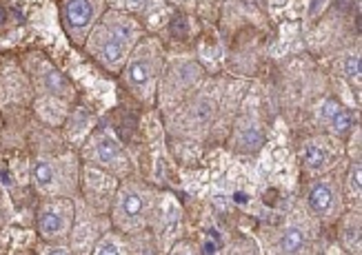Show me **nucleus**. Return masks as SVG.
<instances>
[{"mask_svg": "<svg viewBox=\"0 0 362 255\" xmlns=\"http://www.w3.org/2000/svg\"><path fill=\"white\" fill-rule=\"evenodd\" d=\"M0 136H3V114H0Z\"/></svg>", "mask_w": 362, "mask_h": 255, "instance_id": "nucleus-30", "label": "nucleus"}, {"mask_svg": "<svg viewBox=\"0 0 362 255\" xmlns=\"http://www.w3.org/2000/svg\"><path fill=\"white\" fill-rule=\"evenodd\" d=\"M220 95L223 93H218L211 81H204L189 98L165 114L169 134L182 138H198L207 134L218 116Z\"/></svg>", "mask_w": 362, "mask_h": 255, "instance_id": "nucleus-5", "label": "nucleus"}, {"mask_svg": "<svg viewBox=\"0 0 362 255\" xmlns=\"http://www.w3.org/2000/svg\"><path fill=\"white\" fill-rule=\"evenodd\" d=\"M89 255H132V247L127 242V235L109 229L98 237Z\"/></svg>", "mask_w": 362, "mask_h": 255, "instance_id": "nucleus-20", "label": "nucleus"}, {"mask_svg": "<svg viewBox=\"0 0 362 255\" xmlns=\"http://www.w3.org/2000/svg\"><path fill=\"white\" fill-rule=\"evenodd\" d=\"M344 73H347L351 83H360V52L347 56V60H344Z\"/></svg>", "mask_w": 362, "mask_h": 255, "instance_id": "nucleus-26", "label": "nucleus"}, {"mask_svg": "<svg viewBox=\"0 0 362 255\" xmlns=\"http://www.w3.org/2000/svg\"><path fill=\"white\" fill-rule=\"evenodd\" d=\"M276 255H311V231L303 222H287L276 233Z\"/></svg>", "mask_w": 362, "mask_h": 255, "instance_id": "nucleus-16", "label": "nucleus"}, {"mask_svg": "<svg viewBox=\"0 0 362 255\" xmlns=\"http://www.w3.org/2000/svg\"><path fill=\"white\" fill-rule=\"evenodd\" d=\"M160 204V194L153 186L138 180H122L109 206L112 229L122 235H143L153 227L156 211Z\"/></svg>", "mask_w": 362, "mask_h": 255, "instance_id": "nucleus-3", "label": "nucleus"}, {"mask_svg": "<svg viewBox=\"0 0 362 255\" xmlns=\"http://www.w3.org/2000/svg\"><path fill=\"white\" fill-rule=\"evenodd\" d=\"M38 255H76L69 242H40Z\"/></svg>", "mask_w": 362, "mask_h": 255, "instance_id": "nucleus-24", "label": "nucleus"}, {"mask_svg": "<svg viewBox=\"0 0 362 255\" xmlns=\"http://www.w3.org/2000/svg\"><path fill=\"white\" fill-rule=\"evenodd\" d=\"M204 81H207V73H204L200 62L194 60L192 56L167 58L158 91H156V105L167 114V111L178 107L185 98H189Z\"/></svg>", "mask_w": 362, "mask_h": 255, "instance_id": "nucleus-6", "label": "nucleus"}, {"mask_svg": "<svg viewBox=\"0 0 362 255\" xmlns=\"http://www.w3.org/2000/svg\"><path fill=\"white\" fill-rule=\"evenodd\" d=\"M7 25H9V9L3 0H0V31H3Z\"/></svg>", "mask_w": 362, "mask_h": 255, "instance_id": "nucleus-29", "label": "nucleus"}, {"mask_svg": "<svg viewBox=\"0 0 362 255\" xmlns=\"http://www.w3.org/2000/svg\"><path fill=\"white\" fill-rule=\"evenodd\" d=\"M109 229H112V222H109L107 213H100L93 209L91 218H87L78 211V206H76V222H74V229L69 233L67 242L76 255H89L93 244L98 242V237Z\"/></svg>", "mask_w": 362, "mask_h": 255, "instance_id": "nucleus-15", "label": "nucleus"}, {"mask_svg": "<svg viewBox=\"0 0 362 255\" xmlns=\"http://www.w3.org/2000/svg\"><path fill=\"white\" fill-rule=\"evenodd\" d=\"M21 65L27 71L31 85H34L36 95H54V98H60L69 105L76 102L78 91L74 83L45 54L29 52L21 58Z\"/></svg>", "mask_w": 362, "mask_h": 255, "instance_id": "nucleus-8", "label": "nucleus"}, {"mask_svg": "<svg viewBox=\"0 0 362 255\" xmlns=\"http://www.w3.org/2000/svg\"><path fill=\"white\" fill-rule=\"evenodd\" d=\"M151 3L153 0H107V7L138 16V13H145L151 7Z\"/></svg>", "mask_w": 362, "mask_h": 255, "instance_id": "nucleus-23", "label": "nucleus"}, {"mask_svg": "<svg viewBox=\"0 0 362 255\" xmlns=\"http://www.w3.org/2000/svg\"><path fill=\"white\" fill-rule=\"evenodd\" d=\"M78 155H81L83 165L96 167L109 175H114L120 182L127 180L134 173V160L127 147H124L109 129H103V126H96V129L87 136Z\"/></svg>", "mask_w": 362, "mask_h": 255, "instance_id": "nucleus-7", "label": "nucleus"}, {"mask_svg": "<svg viewBox=\"0 0 362 255\" xmlns=\"http://www.w3.org/2000/svg\"><path fill=\"white\" fill-rule=\"evenodd\" d=\"M81 155L74 151L38 153L31 158L29 180L40 198H78L81 196Z\"/></svg>", "mask_w": 362, "mask_h": 255, "instance_id": "nucleus-4", "label": "nucleus"}, {"mask_svg": "<svg viewBox=\"0 0 362 255\" xmlns=\"http://www.w3.org/2000/svg\"><path fill=\"white\" fill-rule=\"evenodd\" d=\"M320 120L327 126L329 136H334L338 140L349 138L356 129H354V116L347 109L340 107L336 100H325L320 107Z\"/></svg>", "mask_w": 362, "mask_h": 255, "instance_id": "nucleus-17", "label": "nucleus"}, {"mask_svg": "<svg viewBox=\"0 0 362 255\" xmlns=\"http://www.w3.org/2000/svg\"><path fill=\"white\" fill-rule=\"evenodd\" d=\"M342 140L334 136H313L307 138L300 147V162L311 175H325L329 171H334L338 158L342 153Z\"/></svg>", "mask_w": 362, "mask_h": 255, "instance_id": "nucleus-13", "label": "nucleus"}, {"mask_svg": "<svg viewBox=\"0 0 362 255\" xmlns=\"http://www.w3.org/2000/svg\"><path fill=\"white\" fill-rule=\"evenodd\" d=\"M169 255H200V251L194 242H178Z\"/></svg>", "mask_w": 362, "mask_h": 255, "instance_id": "nucleus-27", "label": "nucleus"}, {"mask_svg": "<svg viewBox=\"0 0 362 255\" xmlns=\"http://www.w3.org/2000/svg\"><path fill=\"white\" fill-rule=\"evenodd\" d=\"M305 204L309 213L322 225H336L340 215L344 213V196H342V184L334 171L325 175H318L316 180L309 182Z\"/></svg>", "mask_w": 362, "mask_h": 255, "instance_id": "nucleus-10", "label": "nucleus"}, {"mask_svg": "<svg viewBox=\"0 0 362 255\" xmlns=\"http://www.w3.org/2000/svg\"><path fill=\"white\" fill-rule=\"evenodd\" d=\"M264 142V136L258 126L254 124H245L235 129V136H231V149L240 151V153H251V151H258Z\"/></svg>", "mask_w": 362, "mask_h": 255, "instance_id": "nucleus-21", "label": "nucleus"}, {"mask_svg": "<svg viewBox=\"0 0 362 255\" xmlns=\"http://www.w3.org/2000/svg\"><path fill=\"white\" fill-rule=\"evenodd\" d=\"M347 189L351 191V196L360 200V160H354L347 171Z\"/></svg>", "mask_w": 362, "mask_h": 255, "instance_id": "nucleus-25", "label": "nucleus"}, {"mask_svg": "<svg viewBox=\"0 0 362 255\" xmlns=\"http://www.w3.org/2000/svg\"><path fill=\"white\" fill-rule=\"evenodd\" d=\"M36 91L21 60L5 58L0 62V114L27 111L34 105Z\"/></svg>", "mask_w": 362, "mask_h": 255, "instance_id": "nucleus-11", "label": "nucleus"}, {"mask_svg": "<svg viewBox=\"0 0 362 255\" xmlns=\"http://www.w3.org/2000/svg\"><path fill=\"white\" fill-rule=\"evenodd\" d=\"M120 180H116L114 175H109L96 167L83 165V173H81V200H85V204H89L91 209H96L100 213L109 215V206H112V200L116 196Z\"/></svg>", "mask_w": 362, "mask_h": 255, "instance_id": "nucleus-14", "label": "nucleus"}, {"mask_svg": "<svg viewBox=\"0 0 362 255\" xmlns=\"http://www.w3.org/2000/svg\"><path fill=\"white\" fill-rule=\"evenodd\" d=\"M169 3L185 9V11H194L198 7V0H169Z\"/></svg>", "mask_w": 362, "mask_h": 255, "instance_id": "nucleus-28", "label": "nucleus"}, {"mask_svg": "<svg viewBox=\"0 0 362 255\" xmlns=\"http://www.w3.org/2000/svg\"><path fill=\"white\" fill-rule=\"evenodd\" d=\"M65 129V136L67 140H71L74 145L81 149L83 147V142L87 140V136L96 129V122H93V116H89V111L83 109V107H71L69 111V116H67V122L62 124Z\"/></svg>", "mask_w": 362, "mask_h": 255, "instance_id": "nucleus-19", "label": "nucleus"}, {"mask_svg": "<svg viewBox=\"0 0 362 255\" xmlns=\"http://www.w3.org/2000/svg\"><path fill=\"white\" fill-rule=\"evenodd\" d=\"M165 62H167V52H165L163 40L145 34L136 42L122 71L118 73L120 85L127 89L138 102L153 107Z\"/></svg>", "mask_w": 362, "mask_h": 255, "instance_id": "nucleus-2", "label": "nucleus"}, {"mask_svg": "<svg viewBox=\"0 0 362 255\" xmlns=\"http://www.w3.org/2000/svg\"><path fill=\"white\" fill-rule=\"evenodd\" d=\"M71 107L74 105L60 100V98H54V95H36L34 105H31L36 118L45 126H49V129H56V126H62V124L67 122V116H69Z\"/></svg>", "mask_w": 362, "mask_h": 255, "instance_id": "nucleus-18", "label": "nucleus"}, {"mask_svg": "<svg viewBox=\"0 0 362 255\" xmlns=\"http://www.w3.org/2000/svg\"><path fill=\"white\" fill-rule=\"evenodd\" d=\"M338 235L342 237L344 247L351 253H360V213L340 215L338 220Z\"/></svg>", "mask_w": 362, "mask_h": 255, "instance_id": "nucleus-22", "label": "nucleus"}, {"mask_svg": "<svg viewBox=\"0 0 362 255\" xmlns=\"http://www.w3.org/2000/svg\"><path fill=\"white\" fill-rule=\"evenodd\" d=\"M107 11V0H60V25L65 29L67 38L83 47L91 29L100 23Z\"/></svg>", "mask_w": 362, "mask_h": 255, "instance_id": "nucleus-12", "label": "nucleus"}, {"mask_svg": "<svg viewBox=\"0 0 362 255\" xmlns=\"http://www.w3.org/2000/svg\"><path fill=\"white\" fill-rule=\"evenodd\" d=\"M147 34L145 25L140 23L138 16L127 13V11H118V9H109L100 18V23L91 29V34L87 36L83 49L87 56H91L98 65L118 76L127 62L132 49L136 42Z\"/></svg>", "mask_w": 362, "mask_h": 255, "instance_id": "nucleus-1", "label": "nucleus"}, {"mask_svg": "<svg viewBox=\"0 0 362 255\" xmlns=\"http://www.w3.org/2000/svg\"><path fill=\"white\" fill-rule=\"evenodd\" d=\"M76 222L74 198H42L36 209V233L40 242H67Z\"/></svg>", "mask_w": 362, "mask_h": 255, "instance_id": "nucleus-9", "label": "nucleus"}]
</instances>
